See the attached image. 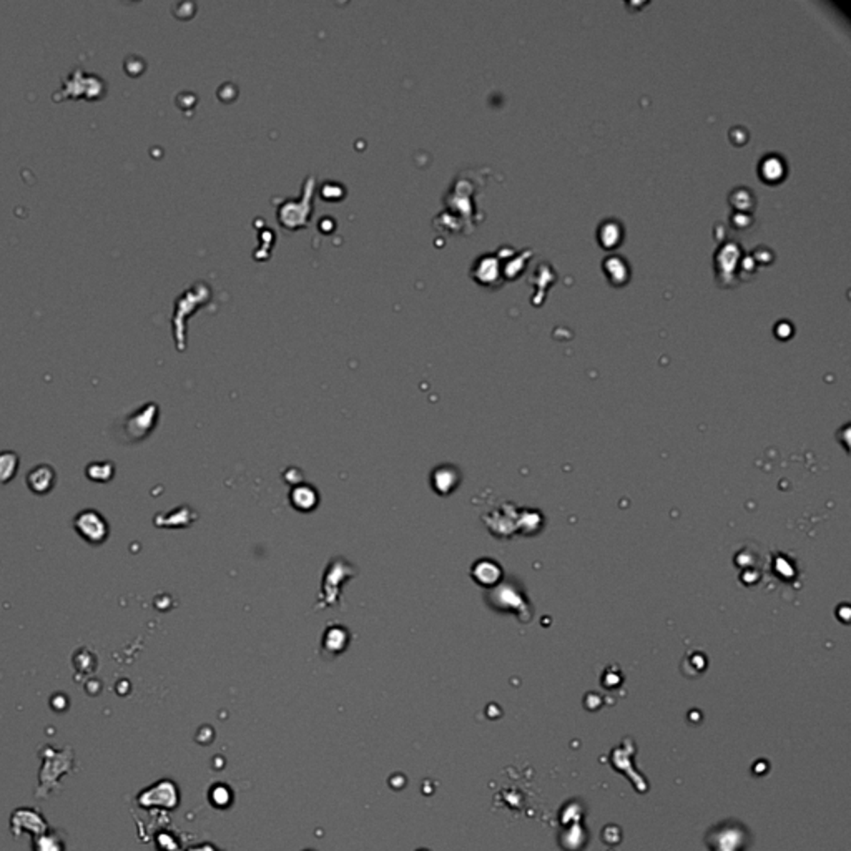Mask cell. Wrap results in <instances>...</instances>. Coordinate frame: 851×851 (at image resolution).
<instances>
[{
  "label": "cell",
  "mask_w": 851,
  "mask_h": 851,
  "mask_svg": "<svg viewBox=\"0 0 851 851\" xmlns=\"http://www.w3.org/2000/svg\"><path fill=\"white\" fill-rule=\"evenodd\" d=\"M88 479L95 482H107L110 481L113 475V464L112 462H95L87 467Z\"/></svg>",
  "instance_id": "cell-4"
},
{
  "label": "cell",
  "mask_w": 851,
  "mask_h": 851,
  "mask_svg": "<svg viewBox=\"0 0 851 851\" xmlns=\"http://www.w3.org/2000/svg\"><path fill=\"white\" fill-rule=\"evenodd\" d=\"M74 525L78 536L88 544L99 546L108 537V522L99 511H82L75 517Z\"/></svg>",
  "instance_id": "cell-1"
},
{
  "label": "cell",
  "mask_w": 851,
  "mask_h": 851,
  "mask_svg": "<svg viewBox=\"0 0 851 851\" xmlns=\"http://www.w3.org/2000/svg\"><path fill=\"white\" fill-rule=\"evenodd\" d=\"M19 469V456L12 450L0 453V486L10 482Z\"/></svg>",
  "instance_id": "cell-3"
},
{
  "label": "cell",
  "mask_w": 851,
  "mask_h": 851,
  "mask_svg": "<svg viewBox=\"0 0 851 851\" xmlns=\"http://www.w3.org/2000/svg\"><path fill=\"white\" fill-rule=\"evenodd\" d=\"M27 484L35 494H47L56 486V471L47 464L33 467L27 475Z\"/></svg>",
  "instance_id": "cell-2"
}]
</instances>
